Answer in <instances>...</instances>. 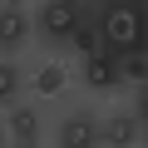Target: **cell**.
<instances>
[{
	"instance_id": "6da1fadb",
	"label": "cell",
	"mask_w": 148,
	"mask_h": 148,
	"mask_svg": "<svg viewBox=\"0 0 148 148\" xmlns=\"http://www.w3.org/2000/svg\"><path fill=\"white\" fill-rule=\"evenodd\" d=\"M79 30V10L64 5V0H45L30 10V40H40L45 49H64Z\"/></svg>"
},
{
	"instance_id": "7a4b0ae2",
	"label": "cell",
	"mask_w": 148,
	"mask_h": 148,
	"mask_svg": "<svg viewBox=\"0 0 148 148\" xmlns=\"http://www.w3.org/2000/svg\"><path fill=\"white\" fill-rule=\"evenodd\" d=\"M143 143V114L138 109H114L99 119V148H138Z\"/></svg>"
},
{
	"instance_id": "3957f363",
	"label": "cell",
	"mask_w": 148,
	"mask_h": 148,
	"mask_svg": "<svg viewBox=\"0 0 148 148\" xmlns=\"http://www.w3.org/2000/svg\"><path fill=\"white\" fill-rule=\"evenodd\" d=\"M54 148H99V114L94 109H74L54 128Z\"/></svg>"
},
{
	"instance_id": "277c9868",
	"label": "cell",
	"mask_w": 148,
	"mask_h": 148,
	"mask_svg": "<svg viewBox=\"0 0 148 148\" xmlns=\"http://www.w3.org/2000/svg\"><path fill=\"white\" fill-rule=\"evenodd\" d=\"M0 119H5V138H10V143H35V148H40V138H45V114H40L35 104L20 99L15 109H5Z\"/></svg>"
},
{
	"instance_id": "5b68a950",
	"label": "cell",
	"mask_w": 148,
	"mask_h": 148,
	"mask_svg": "<svg viewBox=\"0 0 148 148\" xmlns=\"http://www.w3.org/2000/svg\"><path fill=\"white\" fill-rule=\"evenodd\" d=\"M30 45V10L25 5H0V59H15Z\"/></svg>"
},
{
	"instance_id": "8992f818",
	"label": "cell",
	"mask_w": 148,
	"mask_h": 148,
	"mask_svg": "<svg viewBox=\"0 0 148 148\" xmlns=\"http://www.w3.org/2000/svg\"><path fill=\"white\" fill-rule=\"evenodd\" d=\"M20 89H25L20 59H0V109H15L20 104Z\"/></svg>"
},
{
	"instance_id": "52a82bcc",
	"label": "cell",
	"mask_w": 148,
	"mask_h": 148,
	"mask_svg": "<svg viewBox=\"0 0 148 148\" xmlns=\"http://www.w3.org/2000/svg\"><path fill=\"white\" fill-rule=\"evenodd\" d=\"M64 79H69V69H64L59 59H49V64L35 74V94H59V89H64Z\"/></svg>"
},
{
	"instance_id": "ba28073f",
	"label": "cell",
	"mask_w": 148,
	"mask_h": 148,
	"mask_svg": "<svg viewBox=\"0 0 148 148\" xmlns=\"http://www.w3.org/2000/svg\"><path fill=\"white\" fill-rule=\"evenodd\" d=\"M109 35H114V40H133V15H128V10H114V15H109Z\"/></svg>"
},
{
	"instance_id": "9c48e42d",
	"label": "cell",
	"mask_w": 148,
	"mask_h": 148,
	"mask_svg": "<svg viewBox=\"0 0 148 148\" xmlns=\"http://www.w3.org/2000/svg\"><path fill=\"white\" fill-rule=\"evenodd\" d=\"M119 74H123V79H133V84H138V79H143V59H138V54H128V59H119Z\"/></svg>"
},
{
	"instance_id": "30bf717a",
	"label": "cell",
	"mask_w": 148,
	"mask_h": 148,
	"mask_svg": "<svg viewBox=\"0 0 148 148\" xmlns=\"http://www.w3.org/2000/svg\"><path fill=\"white\" fill-rule=\"evenodd\" d=\"M5 143H10V138H5V119H0V148H5Z\"/></svg>"
},
{
	"instance_id": "8fae6325",
	"label": "cell",
	"mask_w": 148,
	"mask_h": 148,
	"mask_svg": "<svg viewBox=\"0 0 148 148\" xmlns=\"http://www.w3.org/2000/svg\"><path fill=\"white\" fill-rule=\"evenodd\" d=\"M5 148H35V143H5Z\"/></svg>"
}]
</instances>
